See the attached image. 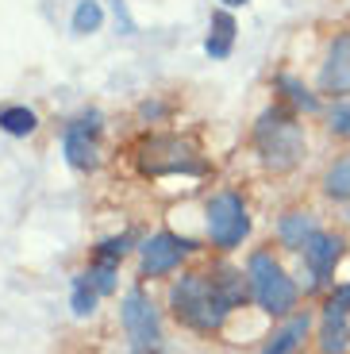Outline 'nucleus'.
<instances>
[{"label":"nucleus","instance_id":"6e6552de","mask_svg":"<svg viewBox=\"0 0 350 354\" xmlns=\"http://www.w3.org/2000/svg\"><path fill=\"white\" fill-rule=\"evenodd\" d=\"M189 250H193V243L181 239V235H169V231H162V235L147 239V243H142V277L169 274V270H174Z\"/></svg>","mask_w":350,"mask_h":354},{"label":"nucleus","instance_id":"aec40b11","mask_svg":"<svg viewBox=\"0 0 350 354\" xmlns=\"http://www.w3.org/2000/svg\"><path fill=\"white\" fill-rule=\"evenodd\" d=\"M127 247H131V235H116V239H104L97 247V258H108V262H116V258L127 254Z\"/></svg>","mask_w":350,"mask_h":354},{"label":"nucleus","instance_id":"b1692460","mask_svg":"<svg viewBox=\"0 0 350 354\" xmlns=\"http://www.w3.org/2000/svg\"><path fill=\"white\" fill-rule=\"evenodd\" d=\"M116 8V19H123V31H131V19H127V8H123V0H112Z\"/></svg>","mask_w":350,"mask_h":354},{"label":"nucleus","instance_id":"393cba45","mask_svg":"<svg viewBox=\"0 0 350 354\" xmlns=\"http://www.w3.org/2000/svg\"><path fill=\"white\" fill-rule=\"evenodd\" d=\"M223 4H228V8H239V4H246V0H223Z\"/></svg>","mask_w":350,"mask_h":354},{"label":"nucleus","instance_id":"a878e982","mask_svg":"<svg viewBox=\"0 0 350 354\" xmlns=\"http://www.w3.org/2000/svg\"><path fill=\"white\" fill-rule=\"evenodd\" d=\"M135 354H147V351H135Z\"/></svg>","mask_w":350,"mask_h":354},{"label":"nucleus","instance_id":"4be33fe9","mask_svg":"<svg viewBox=\"0 0 350 354\" xmlns=\"http://www.w3.org/2000/svg\"><path fill=\"white\" fill-rule=\"evenodd\" d=\"M327 312H342V316H347V312H350V285H339V289L331 292V301H327Z\"/></svg>","mask_w":350,"mask_h":354},{"label":"nucleus","instance_id":"dca6fc26","mask_svg":"<svg viewBox=\"0 0 350 354\" xmlns=\"http://www.w3.org/2000/svg\"><path fill=\"white\" fill-rule=\"evenodd\" d=\"M100 24H104V8L97 0H81L73 8V35H93V31H100Z\"/></svg>","mask_w":350,"mask_h":354},{"label":"nucleus","instance_id":"6ab92c4d","mask_svg":"<svg viewBox=\"0 0 350 354\" xmlns=\"http://www.w3.org/2000/svg\"><path fill=\"white\" fill-rule=\"evenodd\" d=\"M89 277H93V285H97L100 292H112V289H116V262L97 258V266L89 270Z\"/></svg>","mask_w":350,"mask_h":354},{"label":"nucleus","instance_id":"7ed1b4c3","mask_svg":"<svg viewBox=\"0 0 350 354\" xmlns=\"http://www.w3.org/2000/svg\"><path fill=\"white\" fill-rule=\"evenodd\" d=\"M246 277H250L254 301L262 304L270 316H285L297 304V285L270 254H254L250 266H246Z\"/></svg>","mask_w":350,"mask_h":354},{"label":"nucleus","instance_id":"4468645a","mask_svg":"<svg viewBox=\"0 0 350 354\" xmlns=\"http://www.w3.org/2000/svg\"><path fill=\"white\" fill-rule=\"evenodd\" d=\"M320 346H324V354H342L350 346V328H347V316H342V312H327L324 316Z\"/></svg>","mask_w":350,"mask_h":354},{"label":"nucleus","instance_id":"9d476101","mask_svg":"<svg viewBox=\"0 0 350 354\" xmlns=\"http://www.w3.org/2000/svg\"><path fill=\"white\" fill-rule=\"evenodd\" d=\"M339 254H342V239H339V235H324V231H315L312 239H308L304 262H308V270H312L315 285H324L327 277H331V270H335V262H339Z\"/></svg>","mask_w":350,"mask_h":354},{"label":"nucleus","instance_id":"f8f14e48","mask_svg":"<svg viewBox=\"0 0 350 354\" xmlns=\"http://www.w3.org/2000/svg\"><path fill=\"white\" fill-rule=\"evenodd\" d=\"M304 335H308V312H304V316H293L285 328L273 331V339L266 343L262 354H293L300 343H304Z\"/></svg>","mask_w":350,"mask_h":354},{"label":"nucleus","instance_id":"f3484780","mask_svg":"<svg viewBox=\"0 0 350 354\" xmlns=\"http://www.w3.org/2000/svg\"><path fill=\"white\" fill-rule=\"evenodd\" d=\"M324 189H327L331 201H350V154H347V158H339L331 169H327Z\"/></svg>","mask_w":350,"mask_h":354},{"label":"nucleus","instance_id":"f03ea898","mask_svg":"<svg viewBox=\"0 0 350 354\" xmlns=\"http://www.w3.org/2000/svg\"><path fill=\"white\" fill-rule=\"evenodd\" d=\"M254 147H258V154L270 169H293L304 158V131L289 112L270 108L254 127Z\"/></svg>","mask_w":350,"mask_h":354},{"label":"nucleus","instance_id":"f257e3e1","mask_svg":"<svg viewBox=\"0 0 350 354\" xmlns=\"http://www.w3.org/2000/svg\"><path fill=\"white\" fill-rule=\"evenodd\" d=\"M169 304H174L177 319L196 331H216L228 319L231 304L219 297L212 274H189L169 289Z\"/></svg>","mask_w":350,"mask_h":354},{"label":"nucleus","instance_id":"423d86ee","mask_svg":"<svg viewBox=\"0 0 350 354\" xmlns=\"http://www.w3.org/2000/svg\"><path fill=\"white\" fill-rule=\"evenodd\" d=\"M123 328H127V335L139 351H154L162 343V324H158V312L147 301V292L135 289L123 297Z\"/></svg>","mask_w":350,"mask_h":354},{"label":"nucleus","instance_id":"9b49d317","mask_svg":"<svg viewBox=\"0 0 350 354\" xmlns=\"http://www.w3.org/2000/svg\"><path fill=\"white\" fill-rule=\"evenodd\" d=\"M235 16L231 12H216L212 16V27H208V39H204V50L208 58H228L231 46H235Z\"/></svg>","mask_w":350,"mask_h":354},{"label":"nucleus","instance_id":"20e7f679","mask_svg":"<svg viewBox=\"0 0 350 354\" xmlns=\"http://www.w3.org/2000/svg\"><path fill=\"white\" fill-rule=\"evenodd\" d=\"M139 166H142V174H154V177L158 174H204V162L196 158V151L189 142L174 139V135L142 142Z\"/></svg>","mask_w":350,"mask_h":354},{"label":"nucleus","instance_id":"2eb2a0df","mask_svg":"<svg viewBox=\"0 0 350 354\" xmlns=\"http://www.w3.org/2000/svg\"><path fill=\"white\" fill-rule=\"evenodd\" d=\"M0 127L8 135H16V139H24V135H31L39 127V115L24 104H8V108H0Z\"/></svg>","mask_w":350,"mask_h":354},{"label":"nucleus","instance_id":"ddd939ff","mask_svg":"<svg viewBox=\"0 0 350 354\" xmlns=\"http://www.w3.org/2000/svg\"><path fill=\"white\" fill-rule=\"evenodd\" d=\"M281 239H285V247L293 250H304L308 239L315 235V220L312 212H289V216H281Z\"/></svg>","mask_w":350,"mask_h":354},{"label":"nucleus","instance_id":"1a4fd4ad","mask_svg":"<svg viewBox=\"0 0 350 354\" xmlns=\"http://www.w3.org/2000/svg\"><path fill=\"white\" fill-rule=\"evenodd\" d=\"M320 88L324 93H350V31L335 35L331 50H327V62L320 70Z\"/></svg>","mask_w":350,"mask_h":354},{"label":"nucleus","instance_id":"39448f33","mask_svg":"<svg viewBox=\"0 0 350 354\" xmlns=\"http://www.w3.org/2000/svg\"><path fill=\"white\" fill-rule=\"evenodd\" d=\"M246 231H250V216H246L243 196H235V193L212 196V204H208V235H212V243L223 247V250H231V247H239V243L246 239Z\"/></svg>","mask_w":350,"mask_h":354},{"label":"nucleus","instance_id":"0eeeda50","mask_svg":"<svg viewBox=\"0 0 350 354\" xmlns=\"http://www.w3.org/2000/svg\"><path fill=\"white\" fill-rule=\"evenodd\" d=\"M66 158L73 169H93L100 162V112L77 115L66 127Z\"/></svg>","mask_w":350,"mask_h":354},{"label":"nucleus","instance_id":"5701e85b","mask_svg":"<svg viewBox=\"0 0 350 354\" xmlns=\"http://www.w3.org/2000/svg\"><path fill=\"white\" fill-rule=\"evenodd\" d=\"M281 85L289 88V93H293V100H297V104H304L308 112H312V108H315V97H308V93H304V88H300V85H297V81H289V77H285V81H281Z\"/></svg>","mask_w":350,"mask_h":354},{"label":"nucleus","instance_id":"412c9836","mask_svg":"<svg viewBox=\"0 0 350 354\" xmlns=\"http://www.w3.org/2000/svg\"><path fill=\"white\" fill-rule=\"evenodd\" d=\"M331 127L335 135H342V139H350V104H335L331 108Z\"/></svg>","mask_w":350,"mask_h":354},{"label":"nucleus","instance_id":"a211bd4d","mask_svg":"<svg viewBox=\"0 0 350 354\" xmlns=\"http://www.w3.org/2000/svg\"><path fill=\"white\" fill-rule=\"evenodd\" d=\"M97 297H100V289L93 285V277H89V274L73 277V301H70L73 316H89V312L97 308Z\"/></svg>","mask_w":350,"mask_h":354}]
</instances>
